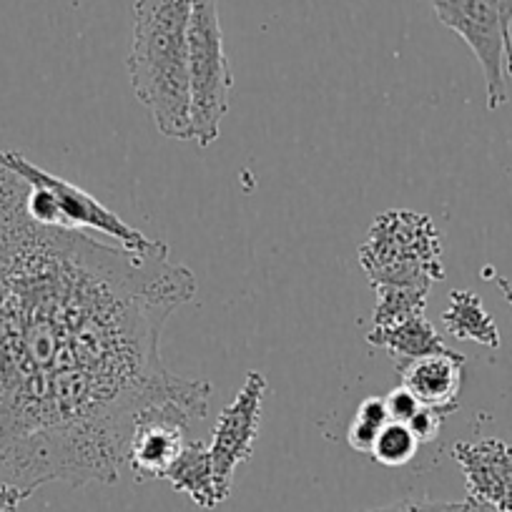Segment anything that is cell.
Instances as JSON below:
<instances>
[{"mask_svg":"<svg viewBox=\"0 0 512 512\" xmlns=\"http://www.w3.org/2000/svg\"><path fill=\"white\" fill-rule=\"evenodd\" d=\"M374 292H377V307L372 312V327H392L427 309V292L420 289L379 287Z\"/></svg>","mask_w":512,"mask_h":512,"instance_id":"cell-15","label":"cell"},{"mask_svg":"<svg viewBox=\"0 0 512 512\" xmlns=\"http://www.w3.org/2000/svg\"><path fill=\"white\" fill-rule=\"evenodd\" d=\"M189 422L194 420L176 410H156L141 417L126 450V467L134 472L136 482L164 480L189 440Z\"/></svg>","mask_w":512,"mask_h":512,"instance_id":"cell-8","label":"cell"},{"mask_svg":"<svg viewBox=\"0 0 512 512\" xmlns=\"http://www.w3.org/2000/svg\"><path fill=\"white\" fill-rule=\"evenodd\" d=\"M367 512H465V502H440V500H427V497H410V500L392 502V505L374 507Z\"/></svg>","mask_w":512,"mask_h":512,"instance_id":"cell-17","label":"cell"},{"mask_svg":"<svg viewBox=\"0 0 512 512\" xmlns=\"http://www.w3.org/2000/svg\"><path fill=\"white\" fill-rule=\"evenodd\" d=\"M437 21L462 38L485 76L487 108L507 103L512 78V0H427Z\"/></svg>","mask_w":512,"mask_h":512,"instance_id":"cell-5","label":"cell"},{"mask_svg":"<svg viewBox=\"0 0 512 512\" xmlns=\"http://www.w3.org/2000/svg\"><path fill=\"white\" fill-rule=\"evenodd\" d=\"M442 422H445V415H440V412H435V410H430V407L422 405L420 412H417V415L407 422V427H410L412 435L420 440V445H430V442H435L437 435H440Z\"/></svg>","mask_w":512,"mask_h":512,"instance_id":"cell-19","label":"cell"},{"mask_svg":"<svg viewBox=\"0 0 512 512\" xmlns=\"http://www.w3.org/2000/svg\"><path fill=\"white\" fill-rule=\"evenodd\" d=\"M482 277H485V279H495L497 289H500V292H502V297H505V302L510 304V307H512V284L507 282L505 277H500V274H495V272H492L490 267H487V269H482Z\"/></svg>","mask_w":512,"mask_h":512,"instance_id":"cell-21","label":"cell"},{"mask_svg":"<svg viewBox=\"0 0 512 512\" xmlns=\"http://www.w3.org/2000/svg\"><path fill=\"white\" fill-rule=\"evenodd\" d=\"M0 161L11 171H16L23 181L28 184L46 186L56 201V224L63 229H78V231H96V234H106L108 239L116 241L123 249L134 251V254L144 256H161L169 254V246L159 239H151L144 231L136 226L126 224L121 216L106 204L83 191L81 186L71 184V181L61 179V176L51 174V171L41 169L33 161L18 151H0Z\"/></svg>","mask_w":512,"mask_h":512,"instance_id":"cell-6","label":"cell"},{"mask_svg":"<svg viewBox=\"0 0 512 512\" xmlns=\"http://www.w3.org/2000/svg\"><path fill=\"white\" fill-rule=\"evenodd\" d=\"M357 262L372 289L400 287L430 294L445 279L442 234L427 214L392 209L379 214L357 251Z\"/></svg>","mask_w":512,"mask_h":512,"instance_id":"cell-3","label":"cell"},{"mask_svg":"<svg viewBox=\"0 0 512 512\" xmlns=\"http://www.w3.org/2000/svg\"><path fill=\"white\" fill-rule=\"evenodd\" d=\"M164 480L204 510H214L226 500L224 492L219 490V482H216L209 445L201 440H186L184 450L169 467Z\"/></svg>","mask_w":512,"mask_h":512,"instance_id":"cell-11","label":"cell"},{"mask_svg":"<svg viewBox=\"0 0 512 512\" xmlns=\"http://www.w3.org/2000/svg\"><path fill=\"white\" fill-rule=\"evenodd\" d=\"M367 342L390 354L397 362V369L402 364L412 362V359H420L427 357V354L447 349L445 339L437 334V329L427 319V309L425 312L412 314L405 322L392 324V327H372L367 332Z\"/></svg>","mask_w":512,"mask_h":512,"instance_id":"cell-12","label":"cell"},{"mask_svg":"<svg viewBox=\"0 0 512 512\" xmlns=\"http://www.w3.org/2000/svg\"><path fill=\"white\" fill-rule=\"evenodd\" d=\"M267 392L269 384L264 374L249 372L244 384H241V390L221 410L219 422H216V430L209 442V452L211 462H214L216 482H219V490L224 492V497L231 495L236 467L244 465L254 455Z\"/></svg>","mask_w":512,"mask_h":512,"instance_id":"cell-7","label":"cell"},{"mask_svg":"<svg viewBox=\"0 0 512 512\" xmlns=\"http://www.w3.org/2000/svg\"><path fill=\"white\" fill-rule=\"evenodd\" d=\"M194 0H136L128 78L166 139L194 141L189 21Z\"/></svg>","mask_w":512,"mask_h":512,"instance_id":"cell-2","label":"cell"},{"mask_svg":"<svg viewBox=\"0 0 512 512\" xmlns=\"http://www.w3.org/2000/svg\"><path fill=\"white\" fill-rule=\"evenodd\" d=\"M189 91L194 141L209 149L229 113L234 76L224 51L216 0H194L189 21Z\"/></svg>","mask_w":512,"mask_h":512,"instance_id":"cell-4","label":"cell"},{"mask_svg":"<svg viewBox=\"0 0 512 512\" xmlns=\"http://www.w3.org/2000/svg\"><path fill=\"white\" fill-rule=\"evenodd\" d=\"M384 405H387V415H390L392 422H402V425H407V422L412 420V417L420 412V402H417V397L412 395L410 390H405V387H397V390H392L390 395H384Z\"/></svg>","mask_w":512,"mask_h":512,"instance_id":"cell-18","label":"cell"},{"mask_svg":"<svg viewBox=\"0 0 512 512\" xmlns=\"http://www.w3.org/2000/svg\"><path fill=\"white\" fill-rule=\"evenodd\" d=\"M465 354L455 349L427 354V357L412 359L402 364L400 384L417 397V402L440 415H452L460 405L462 392V369H465Z\"/></svg>","mask_w":512,"mask_h":512,"instance_id":"cell-10","label":"cell"},{"mask_svg":"<svg viewBox=\"0 0 512 512\" xmlns=\"http://www.w3.org/2000/svg\"><path fill=\"white\" fill-rule=\"evenodd\" d=\"M442 324L450 337L475 342L487 349H500V329L482 304L480 294L470 292V289L450 292V304L442 312Z\"/></svg>","mask_w":512,"mask_h":512,"instance_id":"cell-13","label":"cell"},{"mask_svg":"<svg viewBox=\"0 0 512 512\" xmlns=\"http://www.w3.org/2000/svg\"><path fill=\"white\" fill-rule=\"evenodd\" d=\"M465 512H497V510H492V507H487V505H482V502H477V500H472V497H467V500H465Z\"/></svg>","mask_w":512,"mask_h":512,"instance_id":"cell-22","label":"cell"},{"mask_svg":"<svg viewBox=\"0 0 512 512\" xmlns=\"http://www.w3.org/2000/svg\"><path fill=\"white\" fill-rule=\"evenodd\" d=\"M452 457L465 475L472 500L497 512H512V445L497 437L455 442Z\"/></svg>","mask_w":512,"mask_h":512,"instance_id":"cell-9","label":"cell"},{"mask_svg":"<svg viewBox=\"0 0 512 512\" xmlns=\"http://www.w3.org/2000/svg\"><path fill=\"white\" fill-rule=\"evenodd\" d=\"M26 189L0 161V482L113 485L141 417L209 412L211 384L161 359L199 284L169 254L38 224Z\"/></svg>","mask_w":512,"mask_h":512,"instance_id":"cell-1","label":"cell"},{"mask_svg":"<svg viewBox=\"0 0 512 512\" xmlns=\"http://www.w3.org/2000/svg\"><path fill=\"white\" fill-rule=\"evenodd\" d=\"M387 422H390V415H387L384 397H367V400H362V405H359L357 412H354L352 422H349V430H347L349 447L362 452V455H369L379 430H382Z\"/></svg>","mask_w":512,"mask_h":512,"instance_id":"cell-16","label":"cell"},{"mask_svg":"<svg viewBox=\"0 0 512 512\" xmlns=\"http://www.w3.org/2000/svg\"><path fill=\"white\" fill-rule=\"evenodd\" d=\"M420 447V440L412 435L410 427L390 420L379 430L377 440L369 450V457L382 467H405L415 460Z\"/></svg>","mask_w":512,"mask_h":512,"instance_id":"cell-14","label":"cell"},{"mask_svg":"<svg viewBox=\"0 0 512 512\" xmlns=\"http://www.w3.org/2000/svg\"><path fill=\"white\" fill-rule=\"evenodd\" d=\"M31 495V490H23V487L16 485H3L0 482V512H18L21 502H26Z\"/></svg>","mask_w":512,"mask_h":512,"instance_id":"cell-20","label":"cell"}]
</instances>
